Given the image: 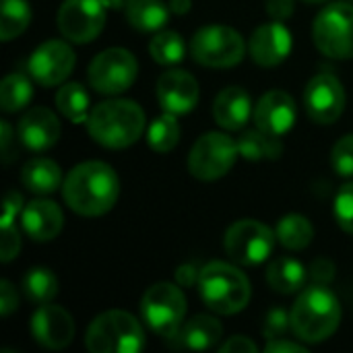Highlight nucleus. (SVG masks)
Segmentation results:
<instances>
[{"instance_id":"nucleus-1","label":"nucleus","mask_w":353,"mask_h":353,"mask_svg":"<svg viewBox=\"0 0 353 353\" xmlns=\"http://www.w3.org/2000/svg\"><path fill=\"white\" fill-rule=\"evenodd\" d=\"M120 194V180L112 165L103 161H85L72 168L62 184L66 205L83 217L108 213Z\"/></svg>"},{"instance_id":"nucleus-2","label":"nucleus","mask_w":353,"mask_h":353,"mask_svg":"<svg viewBox=\"0 0 353 353\" xmlns=\"http://www.w3.org/2000/svg\"><path fill=\"white\" fill-rule=\"evenodd\" d=\"M290 321L292 331L300 341L323 343L341 323V304L325 283H314L298 296Z\"/></svg>"},{"instance_id":"nucleus-3","label":"nucleus","mask_w":353,"mask_h":353,"mask_svg":"<svg viewBox=\"0 0 353 353\" xmlns=\"http://www.w3.org/2000/svg\"><path fill=\"white\" fill-rule=\"evenodd\" d=\"M89 137L108 149L134 145L145 130V112L130 99H108L95 105L87 120Z\"/></svg>"},{"instance_id":"nucleus-4","label":"nucleus","mask_w":353,"mask_h":353,"mask_svg":"<svg viewBox=\"0 0 353 353\" xmlns=\"http://www.w3.org/2000/svg\"><path fill=\"white\" fill-rule=\"evenodd\" d=\"M199 292L203 302L217 314H236L250 302L248 277L230 263H209L201 269Z\"/></svg>"},{"instance_id":"nucleus-5","label":"nucleus","mask_w":353,"mask_h":353,"mask_svg":"<svg viewBox=\"0 0 353 353\" xmlns=\"http://www.w3.org/2000/svg\"><path fill=\"white\" fill-rule=\"evenodd\" d=\"M145 347V331L139 321L122 310L99 314L87 331L91 353H139Z\"/></svg>"},{"instance_id":"nucleus-6","label":"nucleus","mask_w":353,"mask_h":353,"mask_svg":"<svg viewBox=\"0 0 353 353\" xmlns=\"http://www.w3.org/2000/svg\"><path fill=\"white\" fill-rule=\"evenodd\" d=\"M141 312L151 331L170 341L182 329V321L186 316V298L180 285L165 281L155 283L145 292L141 300Z\"/></svg>"},{"instance_id":"nucleus-7","label":"nucleus","mask_w":353,"mask_h":353,"mask_svg":"<svg viewBox=\"0 0 353 353\" xmlns=\"http://www.w3.org/2000/svg\"><path fill=\"white\" fill-rule=\"evenodd\" d=\"M192 58L209 68H230L242 62L246 54L244 37L228 25H207L190 41Z\"/></svg>"},{"instance_id":"nucleus-8","label":"nucleus","mask_w":353,"mask_h":353,"mask_svg":"<svg viewBox=\"0 0 353 353\" xmlns=\"http://www.w3.org/2000/svg\"><path fill=\"white\" fill-rule=\"evenodd\" d=\"M314 46L329 58H353V6L335 2L325 6L312 25Z\"/></svg>"},{"instance_id":"nucleus-9","label":"nucleus","mask_w":353,"mask_h":353,"mask_svg":"<svg viewBox=\"0 0 353 353\" xmlns=\"http://www.w3.org/2000/svg\"><path fill=\"white\" fill-rule=\"evenodd\" d=\"M238 155V143L228 134L207 132L192 145L188 155V170L194 178L213 182L223 178L234 168Z\"/></svg>"},{"instance_id":"nucleus-10","label":"nucleus","mask_w":353,"mask_h":353,"mask_svg":"<svg viewBox=\"0 0 353 353\" xmlns=\"http://www.w3.org/2000/svg\"><path fill=\"white\" fill-rule=\"evenodd\" d=\"M275 232L256 219H240L225 232V252L238 265H261L275 248Z\"/></svg>"},{"instance_id":"nucleus-11","label":"nucleus","mask_w":353,"mask_h":353,"mask_svg":"<svg viewBox=\"0 0 353 353\" xmlns=\"http://www.w3.org/2000/svg\"><path fill=\"white\" fill-rule=\"evenodd\" d=\"M139 62L124 48H110L93 58L89 64V85L103 95H118L137 81Z\"/></svg>"},{"instance_id":"nucleus-12","label":"nucleus","mask_w":353,"mask_h":353,"mask_svg":"<svg viewBox=\"0 0 353 353\" xmlns=\"http://www.w3.org/2000/svg\"><path fill=\"white\" fill-rule=\"evenodd\" d=\"M105 25L103 0H64L58 10L62 35L74 43L93 41Z\"/></svg>"},{"instance_id":"nucleus-13","label":"nucleus","mask_w":353,"mask_h":353,"mask_svg":"<svg viewBox=\"0 0 353 353\" xmlns=\"http://www.w3.org/2000/svg\"><path fill=\"white\" fill-rule=\"evenodd\" d=\"M304 105L316 124H333L345 110V91L341 81L331 72L312 77L304 91Z\"/></svg>"},{"instance_id":"nucleus-14","label":"nucleus","mask_w":353,"mask_h":353,"mask_svg":"<svg viewBox=\"0 0 353 353\" xmlns=\"http://www.w3.org/2000/svg\"><path fill=\"white\" fill-rule=\"evenodd\" d=\"M74 68V52L62 39L43 41L27 62V70L33 81L43 87H54L66 81Z\"/></svg>"},{"instance_id":"nucleus-15","label":"nucleus","mask_w":353,"mask_h":353,"mask_svg":"<svg viewBox=\"0 0 353 353\" xmlns=\"http://www.w3.org/2000/svg\"><path fill=\"white\" fill-rule=\"evenodd\" d=\"M31 335L46 350H64L74 337L72 316L54 304H41L31 316Z\"/></svg>"},{"instance_id":"nucleus-16","label":"nucleus","mask_w":353,"mask_h":353,"mask_svg":"<svg viewBox=\"0 0 353 353\" xmlns=\"http://www.w3.org/2000/svg\"><path fill=\"white\" fill-rule=\"evenodd\" d=\"M252 60L261 66H277L292 52V33L281 21L265 23L254 29L248 41Z\"/></svg>"},{"instance_id":"nucleus-17","label":"nucleus","mask_w":353,"mask_h":353,"mask_svg":"<svg viewBox=\"0 0 353 353\" xmlns=\"http://www.w3.org/2000/svg\"><path fill=\"white\" fill-rule=\"evenodd\" d=\"M157 99L163 112L188 114L199 101V83L186 70H168L157 81Z\"/></svg>"},{"instance_id":"nucleus-18","label":"nucleus","mask_w":353,"mask_h":353,"mask_svg":"<svg viewBox=\"0 0 353 353\" xmlns=\"http://www.w3.org/2000/svg\"><path fill=\"white\" fill-rule=\"evenodd\" d=\"M296 122V101L290 93L275 89L265 93L254 108V124L256 128L281 137Z\"/></svg>"},{"instance_id":"nucleus-19","label":"nucleus","mask_w":353,"mask_h":353,"mask_svg":"<svg viewBox=\"0 0 353 353\" xmlns=\"http://www.w3.org/2000/svg\"><path fill=\"white\" fill-rule=\"evenodd\" d=\"M19 139L31 151H48L60 139V122L48 108H31L19 120Z\"/></svg>"},{"instance_id":"nucleus-20","label":"nucleus","mask_w":353,"mask_h":353,"mask_svg":"<svg viewBox=\"0 0 353 353\" xmlns=\"http://www.w3.org/2000/svg\"><path fill=\"white\" fill-rule=\"evenodd\" d=\"M64 225L62 211L52 201H31L23 211V228L27 236L35 242H50L54 240Z\"/></svg>"},{"instance_id":"nucleus-21","label":"nucleus","mask_w":353,"mask_h":353,"mask_svg":"<svg viewBox=\"0 0 353 353\" xmlns=\"http://www.w3.org/2000/svg\"><path fill=\"white\" fill-rule=\"evenodd\" d=\"M252 114V101L242 87H225L213 103V118L225 130H240Z\"/></svg>"},{"instance_id":"nucleus-22","label":"nucleus","mask_w":353,"mask_h":353,"mask_svg":"<svg viewBox=\"0 0 353 353\" xmlns=\"http://www.w3.org/2000/svg\"><path fill=\"white\" fill-rule=\"evenodd\" d=\"M223 335V327L217 319L209 316V314H199L192 321H188L186 325H182V329L178 331L176 337L170 339V343L178 350H211L219 343Z\"/></svg>"},{"instance_id":"nucleus-23","label":"nucleus","mask_w":353,"mask_h":353,"mask_svg":"<svg viewBox=\"0 0 353 353\" xmlns=\"http://www.w3.org/2000/svg\"><path fill=\"white\" fill-rule=\"evenodd\" d=\"M21 180L27 190L35 194H50L62 184V172L56 161L48 157H33L21 170Z\"/></svg>"},{"instance_id":"nucleus-24","label":"nucleus","mask_w":353,"mask_h":353,"mask_svg":"<svg viewBox=\"0 0 353 353\" xmlns=\"http://www.w3.org/2000/svg\"><path fill=\"white\" fill-rule=\"evenodd\" d=\"M124 10L128 23L139 31H159L170 19V4L161 0H130Z\"/></svg>"},{"instance_id":"nucleus-25","label":"nucleus","mask_w":353,"mask_h":353,"mask_svg":"<svg viewBox=\"0 0 353 353\" xmlns=\"http://www.w3.org/2000/svg\"><path fill=\"white\" fill-rule=\"evenodd\" d=\"M267 281L279 294H294V292L302 290V285L306 281V269L296 259L281 256L269 265Z\"/></svg>"},{"instance_id":"nucleus-26","label":"nucleus","mask_w":353,"mask_h":353,"mask_svg":"<svg viewBox=\"0 0 353 353\" xmlns=\"http://www.w3.org/2000/svg\"><path fill=\"white\" fill-rule=\"evenodd\" d=\"M238 149H240V155L250 161L277 159L283 153V143L279 141V137L256 128V130H248L242 134V139L238 141Z\"/></svg>"},{"instance_id":"nucleus-27","label":"nucleus","mask_w":353,"mask_h":353,"mask_svg":"<svg viewBox=\"0 0 353 353\" xmlns=\"http://www.w3.org/2000/svg\"><path fill=\"white\" fill-rule=\"evenodd\" d=\"M275 236L277 242H281V246H285L288 250H304L314 238V228L304 215L292 213L279 219Z\"/></svg>"},{"instance_id":"nucleus-28","label":"nucleus","mask_w":353,"mask_h":353,"mask_svg":"<svg viewBox=\"0 0 353 353\" xmlns=\"http://www.w3.org/2000/svg\"><path fill=\"white\" fill-rule=\"evenodd\" d=\"M56 105L58 110L74 124L89 120V95L79 83H66L56 93Z\"/></svg>"},{"instance_id":"nucleus-29","label":"nucleus","mask_w":353,"mask_h":353,"mask_svg":"<svg viewBox=\"0 0 353 353\" xmlns=\"http://www.w3.org/2000/svg\"><path fill=\"white\" fill-rule=\"evenodd\" d=\"M31 97H33V85H31L29 77H25L21 72L8 74L0 85V105L6 114L27 108Z\"/></svg>"},{"instance_id":"nucleus-30","label":"nucleus","mask_w":353,"mask_h":353,"mask_svg":"<svg viewBox=\"0 0 353 353\" xmlns=\"http://www.w3.org/2000/svg\"><path fill=\"white\" fill-rule=\"evenodd\" d=\"M23 290L29 302L41 306V304H50L56 294H58V279L50 269L43 267H35L29 269V273L23 279Z\"/></svg>"},{"instance_id":"nucleus-31","label":"nucleus","mask_w":353,"mask_h":353,"mask_svg":"<svg viewBox=\"0 0 353 353\" xmlns=\"http://www.w3.org/2000/svg\"><path fill=\"white\" fill-rule=\"evenodd\" d=\"M2 14H0V37L2 41H10L12 37L21 35L31 21V8L27 0H0Z\"/></svg>"},{"instance_id":"nucleus-32","label":"nucleus","mask_w":353,"mask_h":353,"mask_svg":"<svg viewBox=\"0 0 353 353\" xmlns=\"http://www.w3.org/2000/svg\"><path fill=\"white\" fill-rule=\"evenodd\" d=\"M180 141V124L176 114L165 112L163 116L155 118L147 130V143L157 153H170Z\"/></svg>"},{"instance_id":"nucleus-33","label":"nucleus","mask_w":353,"mask_h":353,"mask_svg":"<svg viewBox=\"0 0 353 353\" xmlns=\"http://www.w3.org/2000/svg\"><path fill=\"white\" fill-rule=\"evenodd\" d=\"M184 39L176 31H161L149 43V54L157 64H176L184 58Z\"/></svg>"},{"instance_id":"nucleus-34","label":"nucleus","mask_w":353,"mask_h":353,"mask_svg":"<svg viewBox=\"0 0 353 353\" xmlns=\"http://www.w3.org/2000/svg\"><path fill=\"white\" fill-rule=\"evenodd\" d=\"M331 163L339 176L353 178V134H345L335 143L331 151Z\"/></svg>"},{"instance_id":"nucleus-35","label":"nucleus","mask_w":353,"mask_h":353,"mask_svg":"<svg viewBox=\"0 0 353 353\" xmlns=\"http://www.w3.org/2000/svg\"><path fill=\"white\" fill-rule=\"evenodd\" d=\"M335 217L347 234H353V182L341 186L335 199Z\"/></svg>"},{"instance_id":"nucleus-36","label":"nucleus","mask_w":353,"mask_h":353,"mask_svg":"<svg viewBox=\"0 0 353 353\" xmlns=\"http://www.w3.org/2000/svg\"><path fill=\"white\" fill-rule=\"evenodd\" d=\"M288 329H292V321L290 314L283 308H275L267 314L265 325H263V335L271 341V339H279L288 333Z\"/></svg>"},{"instance_id":"nucleus-37","label":"nucleus","mask_w":353,"mask_h":353,"mask_svg":"<svg viewBox=\"0 0 353 353\" xmlns=\"http://www.w3.org/2000/svg\"><path fill=\"white\" fill-rule=\"evenodd\" d=\"M21 250V238L12 223L2 225V242H0V259L2 263H10Z\"/></svg>"},{"instance_id":"nucleus-38","label":"nucleus","mask_w":353,"mask_h":353,"mask_svg":"<svg viewBox=\"0 0 353 353\" xmlns=\"http://www.w3.org/2000/svg\"><path fill=\"white\" fill-rule=\"evenodd\" d=\"M19 306V298H17V290L12 288L10 281H0V314L8 316L12 310H17Z\"/></svg>"},{"instance_id":"nucleus-39","label":"nucleus","mask_w":353,"mask_h":353,"mask_svg":"<svg viewBox=\"0 0 353 353\" xmlns=\"http://www.w3.org/2000/svg\"><path fill=\"white\" fill-rule=\"evenodd\" d=\"M265 6L273 21H285L294 14V0H267Z\"/></svg>"},{"instance_id":"nucleus-40","label":"nucleus","mask_w":353,"mask_h":353,"mask_svg":"<svg viewBox=\"0 0 353 353\" xmlns=\"http://www.w3.org/2000/svg\"><path fill=\"white\" fill-rule=\"evenodd\" d=\"M335 277V265L329 259H316L312 263V279L316 283H329Z\"/></svg>"},{"instance_id":"nucleus-41","label":"nucleus","mask_w":353,"mask_h":353,"mask_svg":"<svg viewBox=\"0 0 353 353\" xmlns=\"http://www.w3.org/2000/svg\"><path fill=\"white\" fill-rule=\"evenodd\" d=\"M219 352L223 353H256L259 352V347L248 339V337H242V335H236V337H232L228 343H223L221 347H219Z\"/></svg>"},{"instance_id":"nucleus-42","label":"nucleus","mask_w":353,"mask_h":353,"mask_svg":"<svg viewBox=\"0 0 353 353\" xmlns=\"http://www.w3.org/2000/svg\"><path fill=\"white\" fill-rule=\"evenodd\" d=\"M199 279H201V269H196L190 263L178 267V271H176V281L180 288H194L199 283Z\"/></svg>"},{"instance_id":"nucleus-43","label":"nucleus","mask_w":353,"mask_h":353,"mask_svg":"<svg viewBox=\"0 0 353 353\" xmlns=\"http://www.w3.org/2000/svg\"><path fill=\"white\" fill-rule=\"evenodd\" d=\"M21 203H23V199H21V194H19L17 190H10V192L6 194V199H4V215H2V225H6V223H12V219L17 217V213H19V209H21Z\"/></svg>"},{"instance_id":"nucleus-44","label":"nucleus","mask_w":353,"mask_h":353,"mask_svg":"<svg viewBox=\"0 0 353 353\" xmlns=\"http://www.w3.org/2000/svg\"><path fill=\"white\" fill-rule=\"evenodd\" d=\"M267 352L279 353V352H290V353H306V347L296 343V341H285V339H271L265 347Z\"/></svg>"},{"instance_id":"nucleus-45","label":"nucleus","mask_w":353,"mask_h":353,"mask_svg":"<svg viewBox=\"0 0 353 353\" xmlns=\"http://www.w3.org/2000/svg\"><path fill=\"white\" fill-rule=\"evenodd\" d=\"M2 155H4V163L10 161V143H12V128L8 126L6 120H2Z\"/></svg>"},{"instance_id":"nucleus-46","label":"nucleus","mask_w":353,"mask_h":353,"mask_svg":"<svg viewBox=\"0 0 353 353\" xmlns=\"http://www.w3.org/2000/svg\"><path fill=\"white\" fill-rule=\"evenodd\" d=\"M192 6V0H170V10L176 14H186Z\"/></svg>"},{"instance_id":"nucleus-47","label":"nucleus","mask_w":353,"mask_h":353,"mask_svg":"<svg viewBox=\"0 0 353 353\" xmlns=\"http://www.w3.org/2000/svg\"><path fill=\"white\" fill-rule=\"evenodd\" d=\"M105 8H126L130 0H103Z\"/></svg>"},{"instance_id":"nucleus-48","label":"nucleus","mask_w":353,"mask_h":353,"mask_svg":"<svg viewBox=\"0 0 353 353\" xmlns=\"http://www.w3.org/2000/svg\"><path fill=\"white\" fill-rule=\"evenodd\" d=\"M306 2H310V4H323V2H327V0H306Z\"/></svg>"}]
</instances>
